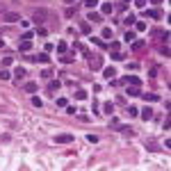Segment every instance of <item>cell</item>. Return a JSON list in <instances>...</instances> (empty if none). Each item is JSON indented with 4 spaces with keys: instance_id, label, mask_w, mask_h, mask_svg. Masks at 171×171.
<instances>
[{
    "instance_id": "cell-1",
    "label": "cell",
    "mask_w": 171,
    "mask_h": 171,
    "mask_svg": "<svg viewBox=\"0 0 171 171\" xmlns=\"http://www.w3.org/2000/svg\"><path fill=\"white\" fill-rule=\"evenodd\" d=\"M87 60H89V68H91V71L103 68V55H89Z\"/></svg>"
},
{
    "instance_id": "cell-2",
    "label": "cell",
    "mask_w": 171,
    "mask_h": 171,
    "mask_svg": "<svg viewBox=\"0 0 171 171\" xmlns=\"http://www.w3.org/2000/svg\"><path fill=\"white\" fill-rule=\"evenodd\" d=\"M46 16H48V11H43V9H37L32 16V23H37V25H41L43 21H46Z\"/></svg>"
},
{
    "instance_id": "cell-3",
    "label": "cell",
    "mask_w": 171,
    "mask_h": 171,
    "mask_svg": "<svg viewBox=\"0 0 171 171\" xmlns=\"http://www.w3.org/2000/svg\"><path fill=\"white\" fill-rule=\"evenodd\" d=\"M73 135H55V144H71Z\"/></svg>"
},
{
    "instance_id": "cell-4",
    "label": "cell",
    "mask_w": 171,
    "mask_h": 171,
    "mask_svg": "<svg viewBox=\"0 0 171 171\" xmlns=\"http://www.w3.org/2000/svg\"><path fill=\"white\" fill-rule=\"evenodd\" d=\"M32 48V39H21V43H18V50L21 52H27Z\"/></svg>"
},
{
    "instance_id": "cell-5",
    "label": "cell",
    "mask_w": 171,
    "mask_h": 171,
    "mask_svg": "<svg viewBox=\"0 0 171 171\" xmlns=\"http://www.w3.org/2000/svg\"><path fill=\"white\" fill-rule=\"evenodd\" d=\"M121 82H123V85H137V87L142 85V80H139L137 75H126L123 80H121Z\"/></svg>"
},
{
    "instance_id": "cell-6",
    "label": "cell",
    "mask_w": 171,
    "mask_h": 171,
    "mask_svg": "<svg viewBox=\"0 0 171 171\" xmlns=\"http://www.w3.org/2000/svg\"><path fill=\"white\" fill-rule=\"evenodd\" d=\"M25 73H27L25 68H23V66H18L16 71H14V80H16V82H23V80H25Z\"/></svg>"
},
{
    "instance_id": "cell-7",
    "label": "cell",
    "mask_w": 171,
    "mask_h": 171,
    "mask_svg": "<svg viewBox=\"0 0 171 171\" xmlns=\"http://www.w3.org/2000/svg\"><path fill=\"white\" fill-rule=\"evenodd\" d=\"M114 75H116V71H114L112 66L103 68V78H105V80H114Z\"/></svg>"
},
{
    "instance_id": "cell-8",
    "label": "cell",
    "mask_w": 171,
    "mask_h": 171,
    "mask_svg": "<svg viewBox=\"0 0 171 171\" xmlns=\"http://www.w3.org/2000/svg\"><path fill=\"white\" fill-rule=\"evenodd\" d=\"M112 11H114V5H112V2H103V7H101L103 16H107V14H112Z\"/></svg>"
},
{
    "instance_id": "cell-9",
    "label": "cell",
    "mask_w": 171,
    "mask_h": 171,
    "mask_svg": "<svg viewBox=\"0 0 171 171\" xmlns=\"http://www.w3.org/2000/svg\"><path fill=\"white\" fill-rule=\"evenodd\" d=\"M5 21H7V23H18V21H21V16H18V14H14V11H7V14H5Z\"/></svg>"
},
{
    "instance_id": "cell-10",
    "label": "cell",
    "mask_w": 171,
    "mask_h": 171,
    "mask_svg": "<svg viewBox=\"0 0 171 171\" xmlns=\"http://www.w3.org/2000/svg\"><path fill=\"white\" fill-rule=\"evenodd\" d=\"M139 116H142V119H144V121L153 119V110H151V107H144V110L139 112Z\"/></svg>"
},
{
    "instance_id": "cell-11",
    "label": "cell",
    "mask_w": 171,
    "mask_h": 171,
    "mask_svg": "<svg viewBox=\"0 0 171 171\" xmlns=\"http://www.w3.org/2000/svg\"><path fill=\"white\" fill-rule=\"evenodd\" d=\"M144 14H146V16H151V18H162V11H160V9H146Z\"/></svg>"
},
{
    "instance_id": "cell-12",
    "label": "cell",
    "mask_w": 171,
    "mask_h": 171,
    "mask_svg": "<svg viewBox=\"0 0 171 171\" xmlns=\"http://www.w3.org/2000/svg\"><path fill=\"white\" fill-rule=\"evenodd\" d=\"M89 21H91V23H101L103 14H98V11H89Z\"/></svg>"
},
{
    "instance_id": "cell-13",
    "label": "cell",
    "mask_w": 171,
    "mask_h": 171,
    "mask_svg": "<svg viewBox=\"0 0 171 171\" xmlns=\"http://www.w3.org/2000/svg\"><path fill=\"white\" fill-rule=\"evenodd\" d=\"M139 94H142V89L137 85H128V96H139Z\"/></svg>"
},
{
    "instance_id": "cell-14",
    "label": "cell",
    "mask_w": 171,
    "mask_h": 171,
    "mask_svg": "<svg viewBox=\"0 0 171 171\" xmlns=\"http://www.w3.org/2000/svg\"><path fill=\"white\" fill-rule=\"evenodd\" d=\"M60 87H62V82H60V80H52L50 85H48V91H50V94H55V91H57Z\"/></svg>"
},
{
    "instance_id": "cell-15",
    "label": "cell",
    "mask_w": 171,
    "mask_h": 171,
    "mask_svg": "<svg viewBox=\"0 0 171 171\" xmlns=\"http://www.w3.org/2000/svg\"><path fill=\"white\" fill-rule=\"evenodd\" d=\"M34 62H41V64H48V62H50V57H48L46 52H41V55H37V57H34Z\"/></svg>"
},
{
    "instance_id": "cell-16",
    "label": "cell",
    "mask_w": 171,
    "mask_h": 171,
    "mask_svg": "<svg viewBox=\"0 0 171 171\" xmlns=\"http://www.w3.org/2000/svg\"><path fill=\"white\" fill-rule=\"evenodd\" d=\"M80 32H82V34H89V32H91V25H89L87 21H82V23H80Z\"/></svg>"
},
{
    "instance_id": "cell-17",
    "label": "cell",
    "mask_w": 171,
    "mask_h": 171,
    "mask_svg": "<svg viewBox=\"0 0 171 171\" xmlns=\"http://www.w3.org/2000/svg\"><path fill=\"white\" fill-rule=\"evenodd\" d=\"M135 21H137V16H132V14L123 16V23H126V25H135Z\"/></svg>"
},
{
    "instance_id": "cell-18",
    "label": "cell",
    "mask_w": 171,
    "mask_h": 171,
    "mask_svg": "<svg viewBox=\"0 0 171 171\" xmlns=\"http://www.w3.org/2000/svg\"><path fill=\"white\" fill-rule=\"evenodd\" d=\"M144 101L155 103V101H160V96H157V94H144Z\"/></svg>"
},
{
    "instance_id": "cell-19",
    "label": "cell",
    "mask_w": 171,
    "mask_h": 171,
    "mask_svg": "<svg viewBox=\"0 0 171 171\" xmlns=\"http://www.w3.org/2000/svg\"><path fill=\"white\" fill-rule=\"evenodd\" d=\"M103 112H105V114H112V112H114V103H105V105H103Z\"/></svg>"
},
{
    "instance_id": "cell-20",
    "label": "cell",
    "mask_w": 171,
    "mask_h": 171,
    "mask_svg": "<svg viewBox=\"0 0 171 171\" xmlns=\"http://www.w3.org/2000/svg\"><path fill=\"white\" fill-rule=\"evenodd\" d=\"M68 50V46H66V41H60L57 43V52H62V55H64V52Z\"/></svg>"
},
{
    "instance_id": "cell-21",
    "label": "cell",
    "mask_w": 171,
    "mask_h": 171,
    "mask_svg": "<svg viewBox=\"0 0 171 171\" xmlns=\"http://www.w3.org/2000/svg\"><path fill=\"white\" fill-rule=\"evenodd\" d=\"M25 91L34 94V91H37V82H25Z\"/></svg>"
},
{
    "instance_id": "cell-22",
    "label": "cell",
    "mask_w": 171,
    "mask_h": 171,
    "mask_svg": "<svg viewBox=\"0 0 171 171\" xmlns=\"http://www.w3.org/2000/svg\"><path fill=\"white\" fill-rule=\"evenodd\" d=\"M110 57H112V60H116V62H121L123 57H126V55H123V52H119V50H114V52L110 55Z\"/></svg>"
},
{
    "instance_id": "cell-23",
    "label": "cell",
    "mask_w": 171,
    "mask_h": 171,
    "mask_svg": "<svg viewBox=\"0 0 171 171\" xmlns=\"http://www.w3.org/2000/svg\"><path fill=\"white\" fill-rule=\"evenodd\" d=\"M142 48H144V41H142V39H139V41H132V50H142Z\"/></svg>"
},
{
    "instance_id": "cell-24",
    "label": "cell",
    "mask_w": 171,
    "mask_h": 171,
    "mask_svg": "<svg viewBox=\"0 0 171 171\" xmlns=\"http://www.w3.org/2000/svg\"><path fill=\"white\" fill-rule=\"evenodd\" d=\"M123 41H126V43H128V41H135V32H130V30H128L126 37H123Z\"/></svg>"
},
{
    "instance_id": "cell-25",
    "label": "cell",
    "mask_w": 171,
    "mask_h": 171,
    "mask_svg": "<svg viewBox=\"0 0 171 171\" xmlns=\"http://www.w3.org/2000/svg\"><path fill=\"white\" fill-rule=\"evenodd\" d=\"M75 98H78V101H85V98H87V91L78 89V91H75Z\"/></svg>"
},
{
    "instance_id": "cell-26",
    "label": "cell",
    "mask_w": 171,
    "mask_h": 171,
    "mask_svg": "<svg viewBox=\"0 0 171 171\" xmlns=\"http://www.w3.org/2000/svg\"><path fill=\"white\" fill-rule=\"evenodd\" d=\"M137 114H139V110H137L135 105H130L128 107V116H137Z\"/></svg>"
},
{
    "instance_id": "cell-27",
    "label": "cell",
    "mask_w": 171,
    "mask_h": 171,
    "mask_svg": "<svg viewBox=\"0 0 171 171\" xmlns=\"http://www.w3.org/2000/svg\"><path fill=\"white\" fill-rule=\"evenodd\" d=\"M135 25H137V32H144L146 30V23H142V21H135Z\"/></svg>"
},
{
    "instance_id": "cell-28",
    "label": "cell",
    "mask_w": 171,
    "mask_h": 171,
    "mask_svg": "<svg viewBox=\"0 0 171 171\" xmlns=\"http://www.w3.org/2000/svg\"><path fill=\"white\" fill-rule=\"evenodd\" d=\"M32 105H34V107H41L43 103H41V98H39V96H32Z\"/></svg>"
},
{
    "instance_id": "cell-29",
    "label": "cell",
    "mask_w": 171,
    "mask_h": 171,
    "mask_svg": "<svg viewBox=\"0 0 171 171\" xmlns=\"http://www.w3.org/2000/svg\"><path fill=\"white\" fill-rule=\"evenodd\" d=\"M9 78H11V73H9V71H5V68H2V71H0V80H9Z\"/></svg>"
},
{
    "instance_id": "cell-30",
    "label": "cell",
    "mask_w": 171,
    "mask_h": 171,
    "mask_svg": "<svg viewBox=\"0 0 171 171\" xmlns=\"http://www.w3.org/2000/svg\"><path fill=\"white\" fill-rule=\"evenodd\" d=\"M91 43H96V46H101V48H105V41H101L98 37H91Z\"/></svg>"
},
{
    "instance_id": "cell-31",
    "label": "cell",
    "mask_w": 171,
    "mask_h": 171,
    "mask_svg": "<svg viewBox=\"0 0 171 171\" xmlns=\"http://www.w3.org/2000/svg\"><path fill=\"white\" fill-rule=\"evenodd\" d=\"M85 5H87L89 9H94L96 5H98V0H85Z\"/></svg>"
},
{
    "instance_id": "cell-32",
    "label": "cell",
    "mask_w": 171,
    "mask_h": 171,
    "mask_svg": "<svg viewBox=\"0 0 171 171\" xmlns=\"http://www.w3.org/2000/svg\"><path fill=\"white\" fill-rule=\"evenodd\" d=\"M103 37H105L107 41H110V39H112V30H110V27H105V30H103Z\"/></svg>"
},
{
    "instance_id": "cell-33",
    "label": "cell",
    "mask_w": 171,
    "mask_h": 171,
    "mask_svg": "<svg viewBox=\"0 0 171 171\" xmlns=\"http://www.w3.org/2000/svg\"><path fill=\"white\" fill-rule=\"evenodd\" d=\"M62 62H64V64H71V62H73V55H62Z\"/></svg>"
},
{
    "instance_id": "cell-34",
    "label": "cell",
    "mask_w": 171,
    "mask_h": 171,
    "mask_svg": "<svg viewBox=\"0 0 171 171\" xmlns=\"http://www.w3.org/2000/svg\"><path fill=\"white\" fill-rule=\"evenodd\" d=\"M57 105H60V107H66L68 101H66V98H57Z\"/></svg>"
},
{
    "instance_id": "cell-35",
    "label": "cell",
    "mask_w": 171,
    "mask_h": 171,
    "mask_svg": "<svg viewBox=\"0 0 171 171\" xmlns=\"http://www.w3.org/2000/svg\"><path fill=\"white\" fill-rule=\"evenodd\" d=\"M87 142H91V144H96V142H98V137H96V135H87Z\"/></svg>"
},
{
    "instance_id": "cell-36",
    "label": "cell",
    "mask_w": 171,
    "mask_h": 171,
    "mask_svg": "<svg viewBox=\"0 0 171 171\" xmlns=\"http://www.w3.org/2000/svg\"><path fill=\"white\" fill-rule=\"evenodd\" d=\"M52 75V71H48V68H43L41 71V78H50Z\"/></svg>"
},
{
    "instance_id": "cell-37",
    "label": "cell",
    "mask_w": 171,
    "mask_h": 171,
    "mask_svg": "<svg viewBox=\"0 0 171 171\" xmlns=\"http://www.w3.org/2000/svg\"><path fill=\"white\" fill-rule=\"evenodd\" d=\"M157 73H160V68H157V66L151 68V78H157Z\"/></svg>"
},
{
    "instance_id": "cell-38",
    "label": "cell",
    "mask_w": 171,
    "mask_h": 171,
    "mask_svg": "<svg viewBox=\"0 0 171 171\" xmlns=\"http://www.w3.org/2000/svg\"><path fill=\"white\" fill-rule=\"evenodd\" d=\"M11 62H14V60H11V57H9V55H7V57H5V60H2V66H9V64H11Z\"/></svg>"
},
{
    "instance_id": "cell-39",
    "label": "cell",
    "mask_w": 171,
    "mask_h": 171,
    "mask_svg": "<svg viewBox=\"0 0 171 171\" xmlns=\"http://www.w3.org/2000/svg\"><path fill=\"white\" fill-rule=\"evenodd\" d=\"M135 5L137 7H146V0H135Z\"/></svg>"
},
{
    "instance_id": "cell-40",
    "label": "cell",
    "mask_w": 171,
    "mask_h": 171,
    "mask_svg": "<svg viewBox=\"0 0 171 171\" xmlns=\"http://www.w3.org/2000/svg\"><path fill=\"white\" fill-rule=\"evenodd\" d=\"M151 2H153V5H162V0H151Z\"/></svg>"
},
{
    "instance_id": "cell-41",
    "label": "cell",
    "mask_w": 171,
    "mask_h": 171,
    "mask_svg": "<svg viewBox=\"0 0 171 171\" xmlns=\"http://www.w3.org/2000/svg\"><path fill=\"white\" fill-rule=\"evenodd\" d=\"M66 2H68V5H71V2H73V0H66Z\"/></svg>"
}]
</instances>
